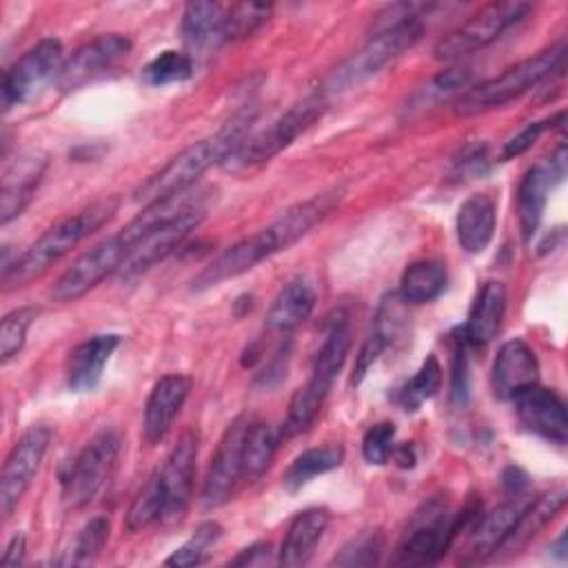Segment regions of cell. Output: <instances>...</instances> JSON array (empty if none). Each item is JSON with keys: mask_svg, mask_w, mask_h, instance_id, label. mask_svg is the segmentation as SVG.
I'll use <instances>...</instances> for the list:
<instances>
[{"mask_svg": "<svg viewBox=\"0 0 568 568\" xmlns=\"http://www.w3.org/2000/svg\"><path fill=\"white\" fill-rule=\"evenodd\" d=\"M337 202H339V193L335 189L317 193L304 202H297L295 206L286 209L268 226L233 242L222 253H217L193 277V288L195 291L213 288L226 280L244 275L246 271H251L260 262L268 260L271 255L286 251L297 240H302L313 226H317L335 209Z\"/></svg>", "mask_w": 568, "mask_h": 568, "instance_id": "1", "label": "cell"}, {"mask_svg": "<svg viewBox=\"0 0 568 568\" xmlns=\"http://www.w3.org/2000/svg\"><path fill=\"white\" fill-rule=\"evenodd\" d=\"M253 120L255 115L248 109L233 115L231 122H226L217 133L186 146L175 158H171L160 171L149 175L133 191V200L146 206L186 193L200 175H204L215 164H224L231 158V153L248 138Z\"/></svg>", "mask_w": 568, "mask_h": 568, "instance_id": "2", "label": "cell"}, {"mask_svg": "<svg viewBox=\"0 0 568 568\" xmlns=\"http://www.w3.org/2000/svg\"><path fill=\"white\" fill-rule=\"evenodd\" d=\"M118 209L115 197H104L89 204L84 211L64 217L47 229L24 253L2 266L4 288H18L44 275L58 260L75 248L84 237L95 233L104 222L113 217Z\"/></svg>", "mask_w": 568, "mask_h": 568, "instance_id": "3", "label": "cell"}, {"mask_svg": "<svg viewBox=\"0 0 568 568\" xmlns=\"http://www.w3.org/2000/svg\"><path fill=\"white\" fill-rule=\"evenodd\" d=\"M481 515V504L470 501L459 513H453L442 499H430L410 519V526L397 548V566H428L437 564L446 550L453 546L462 530L470 526Z\"/></svg>", "mask_w": 568, "mask_h": 568, "instance_id": "4", "label": "cell"}, {"mask_svg": "<svg viewBox=\"0 0 568 568\" xmlns=\"http://www.w3.org/2000/svg\"><path fill=\"white\" fill-rule=\"evenodd\" d=\"M424 16L415 13L402 22H395L390 27H384L379 31H373L368 42L357 49L353 55H348L331 75L324 80L320 93L335 95L346 93L362 82L377 75L386 64L397 60L402 53L413 49L422 36H424Z\"/></svg>", "mask_w": 568, "mask_h": 568, "instance_id": "5", "label": "cell"}, {"mask_svg": "<svg viewBox=\"0 0 568 568\" xmlns=\"http://www.w3.org/2000/svg\"><path fill=\"white\" fill-rule=\"evenodd\" d=\"M351 348V328H348V320L344 315L335 317L326 331V337L315 355L313 368H311V377L304 386H300L291 402H288V413L284 419V437H293L297 433H304L315 417L320 415L335 377L339 375L346 355Z\"/></svg>", "mask_w": 568, "mask_h": 568, "instance_id": "6", "label": "cell"}, {"mask_svg": "<svg viewBox=\"0 0 568 568\" xmlns=\"http://www.w3.org/2000/svg\"><path fill=\"white\" fill-rule=\"evenodd\" d=\"M566 51H568L566 38H561L555 44H550L548 49L508 67L504 73L475 84L473 89L464 91V95L459 98V102L455 106V113L462 118H468V115H477V113L497 109V106L519 98L521 93L530 91L532 87H537L552 73H559L566 62Z\"/></svg>", "mask_w": 568, "mask_h": 568, "instance_id": "7", "label": "cell"}, {"mask_svg": "<svg viewBox=\"0 0 568 568\" xmlns=\"http://www.w3.org/2000/svg\"><path fill=\"white\" fill-rule=\"evenodd\" d=\"M324 109L326 98L320 91L306 95L302 102L293 104L286 113L273 120L266 129L248 135L222 166L229 171H246L273 160L288 144H293L315 120H320Z\"/></svg>", "mask_w": 568, "mask_h": 568, "instance_id": "8", "label": "cell"}, {"mask_svg": "<svg viewBox=\"0 0 568 568\" xmlns=\"http://www.w3.org/2000/svg\"><path fill=\"white\" fill-rule=\"evenodd\" d=\"M120 433L113 428H102L67 464L60 475V486L62 501L69 508H82L100 493V488L111 477V470L120 455Z\"/></svg>", "mask_w": 568, "mask_h": 568, "instance_id": "9", "label": "cell"}, {"mask_svg": "<svg viewBox=\"0 0 568 568\" xmlns=\"http://www.w3.org/2000/svg\"><path fill=\"white\" fill-rule=\"evenodd\" d=\"M532 11L528 2H493L470 16L464 24L446 33L433 49L437 60L453 62L470 55L495 42L510 27L521 22Z\"/></svg>", "mask_w": 568, "mask_h": 568, "instance_id": "10", "label": "cell"}, {"mask_svg": "<svg viewBox=\"0 0 568 568\" xmlns=\"http://www.w3.org/2000/svg\"><path fill=\"white\" fill-rule=\"evenodd\" d=\"M64 62L60 40L44 38L27 49L2 75V109L27 104L38 98L51 82L58 80Z\"/></svg>", "mask_w": 568, "mask_h": 568, "instance_id": "11", "label": "cell"}, {"mask_svg": "<svg viewBox=\"0 0 568 568\" xmlns=\"http://www.w3.org/2000/svg\"><path fill=\"white\" fill-rule=\"evenodd\" d=\"M129 244L122 240L120 233L98 242L80 257L64 268V273L55 280L51 288V297L55 302H73L95 288L106 275L118 273L124 257L129 255Z\"/></svg>", "mask_w": 568, "mask_h": 568, "instance_id": "12", "label": "cell"}, {"mask_svg": "<svg viewBox=\"0 0 568 568\" xmlns=\"http://www.w3.org/2000/svg\"><path fill=\"white\" fill-rule=\"evenodd\" d=\"M251 422L253 417L237 415L222 433L204 477L202 501L206 508L226 504L233 497L240 479H244V442Z\"/></svg>", "mask_w": 568, "mask_h": 568, "instance_id": "13", "label": "cell"}, {"mask_svg": "<svg viewBox=\"0 0 568 568\" xmlns=\"http://www.w3.org/2000/svg\"><path fill=\"white\" fill-rule=\"evenodd\" d=\"M51 442V430L44 424H36L22 433V437L13 444L7 462L2 466L0 477V513L9 517L18 501L29 490L31 481L36 479L44 453Z\"/></svg>", "mask_w": 568, "mask_h": 568, "instance_id": "14", "label": "cell"}, {"mask_svg": "<svg viewBox=\"0 0 568 568\" xmlns=\"http://www.w3.org/2000/svg\"><path fill=\"white\" fill-rule=\"evenodd\" d=\"M131 53V40L122 33H102L93 40L80 44L64 58L55 87L64 93L93 82L95 78L104 75L106 71L115 69Z\"/></svg>", "mask_w": 568, "mask_h": 568, "instance_id": "15", "label": "cell"}, {"mask_svg": "<svg viewBox=\"0 0 568 568\" xmlns=\"http://www.w3.org/2000/svg\"><path fill=\"white\" fill-rule=\"evenodd\" d=\"M202 217H204V206L200 204V206L189 209L180 217L146 233L124 257L122 266L118 268V277L122 282H133L140 275H144L146 271H151L155 264L164 262L175 248L182 246V242L189 237V233L193 229H197Z\"/></svg>", "mask_w": 568, "mask_h": 568, "instance_id": "16", "label": "cell"}, {"mask_svg": "<svg viewBox=\"0 0 568 568\" xmlns=\"http://www.w3.org/2000/svg\"><path fill=\"white\" fill-rule=\"evenodd\" d=\"M566 175V146L559 144L550 158L544 162L530 166L517 189V213H519V231L524 242H530V237L537 233L546 202L548 191L559 184Z\"/></svg>", "mask_w": 568, "mask_h": 568, "instance_id": "17", "label": "cell"}, {"mask_svg": "<svg viewBox=\"0 0 568 568\" xmlns=\"http://www.w3.org/2000/svg\"><path fill=\"white\" fill-rule=\"evenodd\" d=\"M195 459H197V433L186 430L180 435L178 444L169 453L162 468H158V479L164 493V519L180 517L193 495L195 479Z\"/></svg>", "mask_w": 568, "mask_h": 568, "instance_id": "18", "label": "cell"}, {"mask_svg": "<svg viewBox=\"0 0 568 568\" xmlns=\"http://www.w3.org/2000/svg\"><path fill=\"white\" fill-rule=\"evenodd\" d=\"M513 402H515V413L521 426H526V430L539 435L546 442H552L559 446L566 444L568 439L566 406L555 390L532 384L521 393H517Z\"/></svg>", "mask_w": 568, "mask_h": 568, "instance_id": "19", "label": "cell"}, {"mask_svg": "<svg viewBox=\"0 0 568 568\" xmlns=\"http://www.w3.org/2000/svg\"><path fill=\"white\" fill-rule=\"evenodd\" d=\"M49 158L42 151H27L11 160L2 171V189H0V222L9 224L33 200L38 184L47 171Z\"/></svg>", "mask_w": 568, "mask_h": 568, "instance_id": "20", "label": "cell"}, {"mask_svg": "<svg viewBox=\"0 0 568 568\" xmlns=\"http://www.w3.org/2000/svg\"><path fill=\"white\" fill-rule=\"evenodd\" d=\"M191 384V377L182 373L164 375L153 384L144 404L142 419V435L149 444H160L169 435L189 397Z\"/></svg>", "mask_w": 568, "mask_h": 568, "instance_id": "21", "label": "cell"}, {"mask_svg": "<svg viewBox=\"0 0 568 568\" xmlns=\"http://www.w3.org/2000/svg\"><path fill=\"white\" fill-rule=\"evenodd\" d=\"M530 499L532 497L528 493H517V495H510L508 501L493 508L490 513L479 515L468 530L470 535L466 546V561H484L497 555V550L506 541L508 532L513 530L515 521L519 519L524 508L530 504Z\"/></svg>", "mask_w": 568, "mask_h": 568, "instance_id": "22", "label": "cell"}, {"mask_svg": "<svg viewBox=\"0 0 568 568\" xmlns=\"http://www.w3.org/2000/svg\"><path fill=\"white\" fill-rule=\"evenodd\" d=\"M537 355L524 339L515 337L499 346L490 371V386L497 399H513L524 388L537 384Z\"/></svg>", "mask_w": 568, "mask_h": 568, "instance_id": "23", "label": "cell"}, {"mask_svg": "<svg viewBox=\"0 0 568 568\" xmlns=\"http://www.w3.org/2000/svg\"><path fill=\"white\" fill-rule=\"evenodd\" d=\"M120 342L122 337L115 333H100L80 342L67 357V388L71 393L93 390L100 384L102 371L115 353V348L120 346Z\"/></svg>", "mask_w": 568, "mask_h": 568, "instance_id": "24", "label": "cell"}, {"mask_svg": "<svg viewBox=\"0 0 568 568\" xmlns=\"http://www.w3.org/2000/svg\"><path fill=\"white\" fill-rule=\"evenodd\" d=\"M331 524V513L326 508H306L297 513L282 539L277 564L286 568L306 566L322 541L326 528Z\"/></svg>", "mask_w": 568, "mask_h": 568, "instance_id": "25", "label": "cell"}, {"mask_svg": "<svg viewBox=\"0 0 568 568\" xmlns=\"http://www.w3.org/2000/svg\"><path fill=\"white\" fill-rule=\"evenodd\" d=\"M226 7L217 2H189L182 13V38L189 55H204L215 51L224 40Z\"/></svg>", "mask_w": 568, "mask_h": 568, "instance_id": "26", "label": "cell"}, {"mask_svg": "<svg viewBox=\"0 0 568 568\" xmlns=\"http://www.w3.org/2000/svg\"><path fill=\"white\" fill-rule=\"evenodd\" d=\"M506 311V286L497 280H488L479 286L468 320L462 328V337L468 346H486L499 331Z\"/></svg>", "mask_w": 568, "mask_h": 568, "instance_id": "27", "label": "cell"}, {"mask_svg": "<svg viewBox=\"0 0 568 568\" xmlns=\"http://www.w3.org/2000/svg\"><path fill=\"white\" fill-rule=\"evenodd\" d=\"M315 302H317V293L308 280L304 277L291 280L273 300L266 313V328L284 335L293 333L297 326H302L311 317Z\"/></svg>", "mask_w": 568, "mask_h": 568, "instance_id": "28", "label": "cell"}, {"mask_svg": "<svg viewBox=\"0 0 568 568\" xmlns=\"http://www.w3.org/2000/svg\"><path fill=\"white\" fill-rule=\"evenodd\" d=\"M495 222H497V213H495L493 197L486 193L470 195L459 206L457 220H455L459 246L470 255L484 253L493 240Z\"/></svg>", "mask_w": 568, "mask_h": 568, "instance_id": "29", "label": "cell"}, {"mask_svg": "<svg viewBox=\"0 0 568 568\" xmlns=\"http://www.w3.org/2000/svg\"><path fill=\"white\" fill-rule=\"evenodd\" d=\"M566 506V488H555L546 495L532 497L530 504L524 508V513L519 515V519L515 521L513 530L508 532L506 541L501 544V548L497 552H506V555H515L519 548H524L530 539H535L546 524Z\"/></svg>", "mask_w": 568, "mask_h": 568, "instance_id": "30", "label": "cell"}, {"mask_svg": "<svg viewBox=\"0 0 568 568\" xmlns=\"http://www.w3.org/2000/svg\"><path fill=\"white\" fill-rule=\"evenodd\" d=\"M448 282L446 266L437 260H417L406 266L399 280V297L406 304H428L437 300Z\"/></svg>", "mask_w": 568, "mask_h": 568, "instance_id": "31", "label": "cell"}, {"mask_svg": "<svg viewBox=\"0 0 568 568\" xmlns=\"http://www.w3.org/2000/svg\"><path fill=\"white\" fill-rule=\"evenodd\" d=\"M282 437H284L282 428L268 422H257V419L251 422L246 442H244V479H257L260 475L266 473V468L275 459Z\"/></svg>", "mask_w": 568, "mask_h": 568, "instance_id": "32", "label": "cell"}, {"mask_svg": "<svg viewBox=\"0 0 568 568\" xmlns=\"http://www.w3.org/2000/svg\"><path fill=\"white\" fill-rule=\"evenodd\" d=\"M344 459V448L342 446H320V448H308L304 453H300L286 468L284 473V486L286 490H300L302 486H306L311 479H315L317 475L331 473L335 470Z\"/></svg>", "mask_w": 568, "mask_h": 568, "instance_id": "33", "label": "cell"}, {"mask_svg": "<svg viewBox=\"0 0 568 568\" xmlns=\"http://www.w3.org/2000/svg\"><path fill=\"white\" fill-rule=\"evenodd\" d=\"M109 528L111 526H109L106 517H102V515L91 517L75 532L71 546H69L67 555L60 559V564L62 566H89V564H93L100 557V552H102V548L109 539Z\"/></svg>", "mask_w": 568, "mask_h": 568, "instance_id": "34", "label": "cell"}, {"mask_svg": "<svg viewBox=\"0 0 568 568\" xmlns=\"http://www.w3.org/2000/svg\"><path fill=\"white\" fill-rule=\"evenodd\" d=\"M442 386V366L435 355H428L417 373L399 388L397 402L404 410H417L424 402L433 399Z\"/></svg>", "mask_w": 568, "mask_h": 568, "instance_id": "35", "label": "cell"}, {"mask_svg": "<svg viewBox=\"0 0 568 568\" xmlns=\"http://www.w3.org/2000/svg\"><path fill=\"white\" fill-rule=\"evenodd\" d=\"M193 71H195V62L189 53L166 49L146 62V67L142 69V80L149 87H166V84L189 80Z\"/></svg>", "mask_w": 568, "mask_h": 568, "instance_id": "36", "label": "cell"}, {"mask_svg": "<svg viewBox=\"0 0 568 568\" xmlns=\"http://www.w3.org/2000/svg\"><path fill=\"white\" fill-rule=\"evenodd\" d=\"M220 537H222V526L217 521H202L193 530V535L164 559V564L178 566V568L200 566L209 559L211 548L220 541Z\"/></svg>", "mask_w": 568, "mask_h": 568, "instance_id": "37", "label": "cell"}, {"mask_svg": "<svg viewBox=\"0 0 568 568\" xmlns=\"http://www.w3.org/2000/svg\"><path fill=\"white\" fill-rule=\"evenodd\" d=\"M164 493L158 479V473L149 477V481L142 486V490L135 495L129 513H126V530L138 532L160 519H164Z\"/></svg>", "mask_w": 568, "mask_h": 568, "instance_id": "38", "label": "cell"}, {"mask_svg": "<svg viewBox=\"0 0 568 568\" xmlns=\"http://www.w3.org/2000/svg\"><path fill=\"white\" fill-rule=\"evenodd\" d=\"M473 80V69L457 64L450 69L439 71L415 98H413V109H424L428 104L442 102L455 93H462L464 89L468 91V84Z\"/></svg>", "mask_w": 568, "mask_h": 568, "instance_id": "39", "label": "cell"}, {"mask_svg": "<svg viewBox=\"0 0 568 568\" xmlns=\"http://www.w3.org/2000/svg\"><path fill=\"white\" fill-rule=\"evenodd\" d=\"M36 306H20L11 313H7L0 322V362L7 364L11 357H16L27 339V331L38 317Z\"/></svg>", "mask_w": 568, "mask_h": 568, "instance_id": "40", "label": "cell"}, {"mask_svg": "<svg viewBox=\"0 0 568 568\" xmlns=\"http://www.w3.org/2000/svg\"><path fill=\"white\" fill-rule=\"evenodd\" d=\"M271 16V4H257V2H242L226 7V20H224V40H244L253 36Z\"/></svg>", "mask_w": 568, "mask_h": 568, "instance_id": "41", "label": "cell"}, {"mask_svg": "<svg viewBox=\"0 0 568 568\" xmlns=\"http://www.w3.org/2000/svg\"><path fill=\"white\" fill-rule=\"evenodd\" d=\"M384 552V535L379 530H364L348 539L339 552L333 557L331 564L335 566H373L379 561Z\"/></svg>", "mask_w": 568, "mask_h": 568, "instance_id": "42", "label": "cell"}, {"mask_svg": "<svg viewBox=\"0 0 568 568\" xmlns=\"http://www.w3.org/2000/svg\"><path fill=\"white\" fill-rule=\"evenodd\" d=\"M395 426L390 422H379L371 426L362 439V455L368 464L382 466L393 459V450L397 446L395 442Z\"/></svg>", "mask_w": 568, "mask_h": 568, "instance_id": "43", "label": "cell"}, {"mask_svg": "<svg viewBox=\"0 0 568 568\" xmlns=\"http://www.w3.org/2000/svg\"><path fill=\"white\" fill-rule=\"evenodd\" d=\"M566 118L564 111H559L557 115H550V118H544V120H537V122H528L519 133H515L501 149V160H513L521 153H526L548 129L561 124Z\"/></svg>", "mask_w": 568, "mask_h": 568, "instance_id": "44", "label": "cell"}, {"mask_svg": "<svg viewBox=\"0 0 568 568\" xmlns=\"http://www.w3.org/2000/svg\"><path fill=\"white\" fill-rule=\"evenodd\" d=\"M490 166L488 149L486 144H468L462 149V153L453 160V173L459 180H475L481 178Z\"/></svg>", "mask_w": 568, "mask_h": 568, "instance_id": "45", "label": "cell"}, {"mask_svg": "<svg viewBox=\"0 0 568 568\" xmlns=\"http://www.w3.org/2000/svg\"><path fill=\"white\" fill-rule=\"evenodd\" d=\"M466 339L457 337L453 348V377H450V399L455 404H464L468 397V362L464 353Z\"/></svg>", "mask_w": 568, "mask_h": 568, "instance_id": "46", "label": "cell"}, {"mask_svg": "<svg viewBox=\"0 0 568 568\" xmlns=\"http://www.w3.org/2000/svg\"><path fill=\"white\" fill-rule=\"evenodd\" d=\"M271 555H273L271 544L257 541V544L244 548V550H242L237 557H233L229 564H233V566H266V564L271 561Z\"/></svg>", "mask_w": 568, "mask_h": 568, "instance_id": "47", "label": "cell"}, {"mask_svg": "<svg viewBox=\"0 0 568 568\" xmlns=\"http://www.w3.org/2000/svg\"><path fill=\"white\" fill-rule=\"evenodd\" d=\"M24 548H27V537H24L22 532L13 535L11 541H9V546H7V550H4L2 557H0V564H2V566H18V564H22V559H24Z\"/></svg>", "mask_w": 568, "mask_h": 568, "instance_id": "48", "label": "cell"}, {"mask_svg": "<svg viewBox=\"0 0 568 568\" xmlns=\"http://www.w3.org/2000/svg\"><path fill=\"white\" fill-rule=\"evenodd\" d=\"M504 486H506V490H508L510 495H517V493H526L528 479H526V475H524L519 468L510 466V468L504 473Z\"/></svg>", "mask_w": 568, "mask_h": 568, "instance_id": "49", "label": "cell"}, {"mask_svg": "<svg viewBox=\"0 0 568 568\" xmlns=\"http://www.w3.org/2000/svg\"><path fill=\"white\" fill-rule=\"evenodd\" d=\"M393 462H397L402 468H413V464H415L413 446H408V444H397L395 450H393Z\"/></svg>", "mask_w": 568, "mask_h": 568, "instance_id": "50", "label": "cell"}]
</instances>
